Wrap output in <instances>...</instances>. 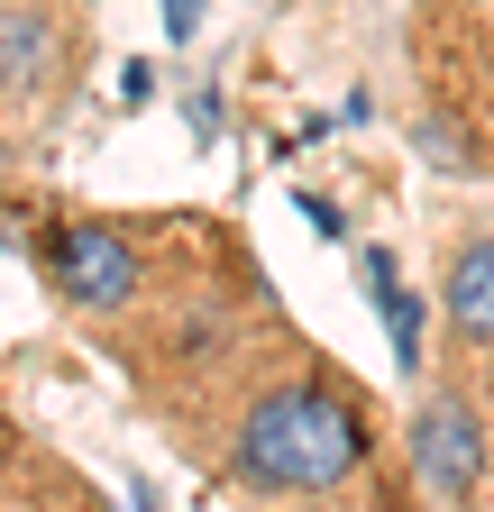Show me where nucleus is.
<instances>
[{"mask_svg": "<svg viewBox=\"0 0 494 512\" xmlns=\"http://www.w3.org/2000/svg\"><path fill=\"white\" fill-rule=\"evenodd\" d=\"M366 403L330 366H293V375H266L257 394L229 412V448L220 467L247 485V494H330L366 467Z\"/></svg>", "mask_w": 494, "mask_h": 512, "instance_id": "obj_1", "label": "nucleus"}, {"mask_svg": "<svg viewBox=\"0 0 494 512\" xmlns=\"http://www.w3.org/2000/svg\"><path fill=\"white\" fill-rule=\"evenodd\" d=\"M37 256H46L55 302H74V311H129V302L147 293V238H138L129 220L65 211V220H46Z\"/></svg>", "mask_w": 494, "mask_h": 512, "instance_id": "obj_2", "label": "nucleus"}, {"mask_svg": "<svg viewBox=\"0 0 494 512\" xmlns=\"http://www.w3.org/2000/svg\"><path fill=\"white\" fill-rule=\"evenodd\" d=\"M74 92V10L65 0H0V110L46 119Z\"/></svg>", "mask_w": 494, "mask_h": 512, "instance_id": "obj_3", "label": "nucleus"}, {"mask_svg": "<svg viewBox=\"0 0 494 512\" xmlns=\"http://www.w3.org/2000/svg\"><path fill=\"white\" fill-rule=\"evenodd\" d=\"M412 476L449 512H467L485 494V412H476L467 384H440V394L412 412Z\"/></svg>", "mask_w": 494, "mask_h": 512, "instance_id": "obj_4", "label": "nucleus"}, {"mask_svg": "<svg viewBox=\"0 0 494 512\" xmlns=\"http://www.w3.org/2000/svg\"><path fill=\"white\" fill-rule=\"evenodd\" d=\"M440 311H449V339L494 357V238H467L440 275Z\"/></svg>", "mask_w": 494, "mask_h": 512, "instance_id": "obj_5", "label": "nucleus"}, {"mask_svg": "<svg viewBox=\"0 0 494 512\" xmlns=\"http://www.w3.org/2000/svg\"><path fill=\"white\" fill-rule=\"evenodd\" d=\"M366 293H376V320H385V339H394V366L421 375V293H403V275H394L385 247H366Z\"/></svg>", "mask_w": 494, "mask_h": 512, "instance_id": "obj_6", "label": "nucleus"}, {"mask_svg": "<svg viewBox=\"0 0 494 512\" xmlns=\"http://www.w3.org/2000/svg\"><path fill=\"white\" fill-rule=\"evenodd\" d=\"M193 28H202V0H165V37L183 46V37H193Z\"/></svg>", "mask_w": 494, "mask_h": 512, "instance_id": "obj_7", "label": "nucleus"}, {"mask_svg": "<svg viewBox=\"0 0 494 512\" xmlns=\"http://www.w3.org/2000/svg\"><path fill=\"white\" fill-rule=\"evenodd\" d=\"M0 512H19V503H0Z\"/></svg>", "mask_w": 494, "mask_h": 512, "instance_id": "obj_8", "label": "nucleus"}]
</instances>
